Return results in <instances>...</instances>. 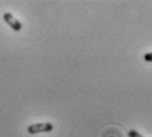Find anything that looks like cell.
I'll use <instances>...</instances> for the list:
<instances>
[{
    "label": "cell",
    "mask_w": 152,
    "mask_h": 137,
    "mask_svg": "<svg viewBox=\"0 0 152 137\" xmlns=\"http://www.w3.org/2000/svg\"><path fill=\"white\" fill-rule=\"evenodd\" d=\"M3 19H4V21L7 23L8 25H10L11 28H12L13 31H16V32H19V31H21V28H23V25H21V23L19 21V20L15 17L12 13H10V12H5L4 15H3Z\"/></svg>",
    "instance_id": "cell-2"
},
{
    "label": "cell",
    "mask_w": 152,
    "mask_h": 137,
    "mask_svg": "<svg viewBox=\"0 0 152 137\" xmlns=\"http://www.w3.org/2000/svg\"><path fill=\"white\" fill-rule=\"evenodd\" d=\"M54 128L53 124L50 122H36V124H32L27 128V132L29 135H37V133H48L52 132Z\"/></svg>",
    "instance_id": "cell-1"
},
{
    "label": "cell",
    "mask_w": 152,
    "mask_h": 137,
    "mask_svg": "<svg viewBox=\"0 0 152 137\" xmlns=\"http://www.w3.org/2000/svg\"><path fill=\"white\" fill-rule=\"evenodd\" d=\"M128 137H144L143 135H140V133L138 132V130H135V129H131V130H128Z\"/></svg>",
    "instance_id": "cell-3"
},
{
    "label": "cell",
    "mask_w": 152,
    "mask_h": 137,
    "mask_svg": "<svg viewBox=\"0 0 152 137\" xmlns=\"http://www.w3.org/2000/svg\"><path fill=\"white\" fill-rule=\"evenodd\" d=\"M143 59H144V61H147V63H152V52L145 53L144 56H143Z\"/></svg>",
    "instance_id": "cell-4"
}]
</instances>
